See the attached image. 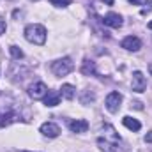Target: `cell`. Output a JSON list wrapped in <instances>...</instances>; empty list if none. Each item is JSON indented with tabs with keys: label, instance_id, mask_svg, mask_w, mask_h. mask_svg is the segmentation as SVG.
I'll list each match as a JSON object with an SVG mask.
<instances>
[{
	"label": "cell",
	"instance_id": "15",
	"mask_svg": "<svg viewBox=\"0 0 152 152\" xmlns=\"http://www.w3.org/2000/svg\"><path fill=\"white\" fill-rule=\"evenodd\" d=\"M9 53H11V57H12L14 60H21V58L25 57V53H23L18 46H14V44H12V46H9Z\"/></svg>",
	"mask_w": 152,
	"mask_h": 152
},
{
	"label": "cell",
	"instance_id": "7",
	"mask_svg": "<svg viewBox=\"0 0 152 152\" xmlns=\"http://www.w3.org/2000/svg\"><path fill=\"white\" fill-rule=\"evenodd\" d=\"M39 131H41L44 136H48V138H57V136L60 134V127H58L55 122H44V124L39 127Z\"/></svg>",
	"mask_w": 152,
	"mask_h": 152
},
{
	"label": "cell",
	"instance_id": "23",
	"mask_svg": "<svg viewBox=\"0 0 152 152\" xmlns=\"http://www.w3.org/2000/svg\"><path fill=\"white\" fill-rule=\"evenodd\" d=\"M149 28L152 30V21H149Z\"/></svg>",
	"mask_w": 152,
	"mask_h": 152
},
{
	"label": "cell",
	"instance_id": "16",
	"mask_svg": "<svg viewBox=\"0 0 152 152\" xmlns=\"http://www.w3.org/2000/svg\"><path fill=\"white\" fill-rule=\"evenodd\" d=\"M94 99H96V94L90 92V90H85V92L81 94V104H90Z\"/></svg>",
	"mask_w": 152,
	"mask_h": 152
},
{
	"label": "cell",
	"instance_id": "19",
	"mask_svg": "<svg viewBox=\"0 0 152 152\" xmlns=\"http://www.w3.org/2000/svg\"><path fill=\"white\" fill-rule=\"evenodd\" d=\"M4 32H5V21H2V20H0V36H2Z\"/></svg>",
	"mask_w": 152,
	"mask_h": 152
},
{
	"label": "cell",
	"instance_id": "4",
	"mask_svg": "<svg viewBox=\"0 0 152 152\" xmlns=\"http://www.w3.org/2000/svg\"><path fill=\"white\" fill-rule=\"evenodd\" d=\"M46 94H48V87L42 81H36L28 87V96L34 97V99H44Z\"/></svg>",
	"mask_w": 152,
	"mask_h": 152
},
{
	"label": "cell",
	"instance_id": "5",
	"mask_svg": "<svg viewBox=\"0 0 152 152\" xmlns=\"http://www.w3.org/2000/svg\"><path fill=\"white\" fill-rule=\"evenodd\" d=\"M18 120H21V117H20V113H16L12 108H7V110L0 112V127H5V126H9L12 122H18Z\"/></svg>",
	"mask_w": 152,
	"mask_h": 152
},
{
	"label": "cell",
	"instance_id": "2",
	"mask_svg": "<svg viewBox=\"0 0 152 152\" xmlns=\"http://www.w3.org/2000/svg\"><path fill=\"white\" fill-rule=\"evenodd\" d=\"M75 69V62L69 58V57H64V58H58L51 64V71L55 76H66L69 75L71 71Z\"/></svg>",
	"mask_w": 152,
	"mask_h": 152
},
{
	"label": "cell",
	"instance_id": "10",
	"mask_svg": "<svg viewBox=\"0 0 152 152\" xmlns=\"http://www.w3.org/2000/svg\"><path fill=\"white\" fill-rule=\"evenodd\" d=\"M69 129L73 133H85L88 129V122L83 120V118H78V120H71L69 122Z\"/></svg>",
	"mask_w": 152,
	"mask_h": 152
},
{
	"label": "cell",
	"instance_id": "18",
	"mask_svg": "<svg viewBox=\"0 0 152 152\" xmlns=\"http://www.w3.org/2000/svg\"><path fill=\"white\" fill-rule=\"evenodd\" d=\"M129 2H131V4H134V5H143L147 0H129Z\"/></svg>",
	"mask_w": 152,
	"mask_h": 152
},
{
	"label": "cell",
	"instance_id": "20",
	"mask_svg": "<svg viewBox=\"0 0 152 152\" xmlns=\"http://www.w3.org/2000/svg\"><path fill=\"white\" fill-rule=\"evenodd\" d=\"M145 142H147V143H152V131L145 134Z\"/></svg>",
	"mask_w": 152,
	"mask_h": 152
},
{
	"label": "cell",
	"instance_id": "6",
	"mask_svg": "<svg viewBox=\"0 0 152 152\" xmlns=\"http://www.w3.org/2000/svg\"><path fill=\"white\" fill-rule=\"evenodd\" d=\"M131 85H133V90L134 92H143L145 88H147V80H145V76L142 71H134L133 73V81H131Z\"/></svg>",
	"mask_w": 152,
	"mask_h": 152
},
{
	"label": "cell",
	"instance_id": "8",
	"mask_svg": "<svg viewBox=\"0 0 152 152\" xmlns=\"http://www.w3.org/2000/svg\"><path fill=\"white\" fill-rule=\"evenodd\" d=\"M120 46L126 48L127 51H138V50L142 48V41H140L138 37H134V36H127V37L122 39Z\"/></svg>",
	"mask_w": 152,
	"mask_h": 152
},
{
	"label": "cell",
	"instance_id": "17",
	"mask_svg": "<svg viewBox=\"0 0 152 152\" xmlns=\"http://www.w3.org/2000/svg\"><path fill=\"white\" fill-rule=\"evenodd\" d=\"M50 4L55 7H67L71 5V0H50Z\"/></svg>",
	"mask_w": 152,
	"mask_h": 152
},
{
	"label": "cell",
	"instance_id": "12",
	"mask_svg": "<svg viewBox=\"0 0 152 152\" xmlns=\"http://www.w3.org/2000/svg\"><path fill=\"white\" fill-rule=\"evenodd\" d=\"M44 104L46 106H50V108H53V106H57L58 103H60V94L58 92H48L46 96H44Z\"/></svg>",
	"mask_w": 152,
	"mask_h": 152
},
{
	"label": "cell",
	"instance_id": "14",
	"mask_svg": "<svg viewBox=\"0 0 152 152\" xmlns=\"http://www.w3.org/2000/svg\"><path fill=\"white\" fill-rule=\"evenodd\" d=\"M81 73H83L85 76L96 75V64H94L92 60L85 58V60H83V64H81Z\"/></svg>",
	"mask_w": 152,
	"mask_h": 152
},
{
	"label": "cell",
	"instance_id": "3",
	"mask_svg": "<svg viewBox=\"0 0 152 152\" xmlns=\"http://www.w3.org/2000/svg\"><path fill=\"white\" fill-rule=\"evenodd\" d=\"M120 103H122V94L118 92H110L106 96V101H104V106L110 113H117L118 108H120Z\"/></svg>",
	"mask_w": 152,
	"mask_h": 152
},
{
	"label": "cell",
	"instance_id": "9",
	"mask_svg": "<svg viewBox=\"0 0 152 152\" xmlns=\"http://www.w3.org/2000/svg\"><path fill=\"white\" fill-rule=\"evenodd\" d=\"M103 23L106 27H112V28H120L122 27V16L118 12H108L103 18Z\"/></svg>",
	"mask_w": 152,
	"mask_h": 152
},
{
	"label": "cell",
	"instance_id": "21",
	"mask_svg": "<svg viewBox=\"0 0 152 152\" xmlns=\"http://www.w3.org/2000/svg\"><path fill=\"white\" fill-rule=\"evenodd\" d=\"M151 11H152V2L149 4V7H147V9H143V11H142V14H147V12H151Z\"/></svg>",
	"mask_w": 152,
	"mask_h": 152
},
{
	"label": "cell",
	"instance_id": "24",
	"mask_svg": "<svg viewBox=\"0 0 152 152\" xmlns=\"http://www.w3.org/2000/svg\"><path fill=\"white\" fill-rule=\"evenodd\" d=\"M14 152H28V151H14Z\"/></svg>",
	"mask_w": 152,
	"mask_h": 152
},
{
	"label": "cell",
	"instance_id": "13",
	"mask_svg": "<svg viewBox=\"0 0 152 152\" xmlns=\"http://www.w3.org/2000/svg\"><path fill=\"white\" fill-rule=\"evenodd\" d=\"M122 124H124L127 129H131V131H140V129H142V124H140L136 118H133V117H124V118H122Z\"/></svg>",
	"mask_w": 152,
	"mask_h": 152
},
{
	"label": "cell",
	"instance_id": "22",
	"mask_svg": "<svg viewBox=\"0 0 152 152\" xmlns=\"http://www.w3.org/2000/svg\"><path fill=\"white\" fill-rule=\"evenodd\" d=\"M103 2H106L108 5H113V0H103Z\"/></svg>",
	"mask_w": 152,
	"mask_h": 152
},
{
	"label": "cell",
	"instance_id": "11",
	"mask_svg": "<svg viewBox=\"0 0 152 152\" xmlns=\"http://www.w3.org/2000/svg\"><path fill=\"white\" fill-rule=\"evenodd\" d=\"M62 97H66L67 101H71V99H75L76 96V88L71 85V83H64L62 87H60V92H58Z\"/></svg>",
	"mask_w": 152,
	"mask_h": 152
},
{
	"label": "cell",
	"instance_id": "1",
	"mask_svg": "<svg viewBox=\"0 0 152 152\" xmlns=\"http://www.w3.org/2000/svg\"><path fill=\"white\" fill-rule=\"evenodd\" d=\"M25 39L32 44H37L42 46L46 42V28L39 23H32V25H27L25 27Z\"/></svg>",
	"mask_w": 152,
	"mask_h": 152
}]
</instances>
